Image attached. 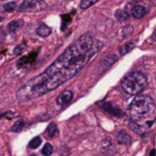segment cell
Here are the masks:
<instances>
[{"mask_svg": "<svg viewBox=\"0 0 156 156\" xmlns=\"http://www.w3.org/2000/svg\"><path fill=\"white\" fill-rule=\"evenodd\" d=\"M103 47L92 35L83 34L71 44L43 73L28 80L17 92L22 101H30L58 89L79 74Z\"/></svg>", "mask_w": 156, "mask_h": 156, "instance_id": "cell-1", "label": "cell"}, {"mask_svg": "<svg viewBox=\"0 0 156 156\" xmlns=\"http://www.w3.org/2000/svg\"><path fill=\"white\" fill-rule=\"evenodd\" d=\"M155 104L151 96L138 94L129 105V115L134 120H141L153 113Z\"/></svg>", "mask_w": 156, "mask_h": 156, "instance_id": "cell-2", "label": "cell"}, {"mask_svg": "<svg viewBox=\"0 0 156 156\" xmlns=\"http://www.w3.org/2000/svg\"><path fill=\"white\" fill-rule=\"evenodd\" d=\"M147 76L139 71H135L127 74L121 81L122 89L125 91V93L129 94V95H138L147 88Z\"/></svg>", "mask_w": 156, "mask_h": 156, "instance_id": "cell-3", "label": "cell"}, {"mask_svg": "<svg viewBox=\"0 0 156 156\" xmlns=\"http://www.w3.org/2000/svg\"><path fill=\"white\" fill-rule=\"evenodd\" d=\"M47 7L44 0H24L18 10L22 12H41L47 9Z\"/></svg>", "mask_w": 156, "mask_h": 156, "instance_id": "cell-4", "label": "cell"}, {"mask_svg": "<svg viewBox=\"0 0 156 156\" xmlns=\"http://www.w3.org/2000/svg\"><path fill=\"white\" fill-rule=\"evenodd\" d=\"M125 12L129 16H133L134 18H142L147 14V9L143 5H136V3H129L126 5Z\"/></svg>", "mask_w": 156, "mask_h": 156, "instance_id": "cell-5", "label": "cell"}, {"mask_svg": "<svg viewBox=\"0 0 156 156\" xmlns=\"http://www.w3.org/2000/svg\"><path fill=\"white\" fill-rule=\"evenodd\" d=\"M73 96H74L73 91L69 90V89H66V90H64V91H63L62 93L58 96V98H57L56 102L59 106H65V105H67L69 103L72 102Z\"/></svg>", "mask_w": 156, "mask_h": 156, "instance_id": "cell-6", "label": "cell"}, {"mask_svg": "<svg viewBox=\"0 0 156 156\" xmlns=\"http://www.w3.org/2000/svg\"><path fill=\"white\" fill-rule=\"evenodd\" d=\"M102 150H103V153L108 156L113 155V154H115V152H117L115 145L113 144L112 140H111L110 138H105L104 140H103Z\"/></svg>", "mask_w": 156, "mask_h": 156, "instance_id": "cell-7", "label": "cell"}, {"mask_svg": "<svg viewBox=\"0 0 156 156\" xmlns=\"http://www.w3.org/2000/svg\"><path fill=\"white\" fill-rule=\"evenodd\" d=\"M37 54L39 51H32L26 57H23L22 59H20V61L17 62V66L18 67H27L29 66L30 64H32L33 62L35 61L37 57Z\"/></svg>", "mask_w": 156, "mask_h": 156, "instance_id": "cell-8", "label": "cell"}, {"mask_svg": "<svg viewBox=\"0 0 156 156\" xmlns=\"http://www.w3.org/2000/svg\"><path fill=\"white\" fill-rule=\"evenodd\" d=\"M102 108L108 113H110V115H115V117H122L123 115V111L120 110L115 105H113L110 102H106L104 104H102Z\"/></svg>", "mask_w": 156, "mask_h": 156, "instance_id": "cell-9", "label": "cell"}, {"mask_svg": "<svg viewBox=\"0 0 156 156\" xmlns=\"http://www.w3.org/2000/svg\"><path fill=\"white\" fill-rule=\"evenodd\" d=\"M118 61V57L117 55L115 54H109L101 61V64L100 66L102 67V69H109L111 65H113L115 62Z\"/></svg>", "mask_w": 156, "mask_h": 156, "instance_id": "cell-10", "label": "cell"}, {"mask_svg": "<svg viewBox=\"0 0 156 156\" xmlns=\"http://www.w3.org/2000/svg\"><path fill=\"white\" fill-rule=\"evenodd\" d=\"M117 141L120 144H124V145H129L132 144V137L125 130H120L117 135Z\"/></svg>", "mask_w": 156, "mask_h": 156, "instance_id": "cell-11", "label": "cell"}, {"mask_svg": "<svg viewBox=\"0 0 156 156\" xmlns=\"http://www.w3.org/2000/svg\"><path fill=\"white\" fill-rule=\"evenodd\" d=\"M45 134H46V136H47L48 138H55V137L58 136L59 130H58V127H57L56 124L50 123L49 125L47 126V128H46Z\"/></svg>", "mask_w": 156, "mask_h": 156, "instance_id": "cell-12", "label": "cell"}, {"mask_svg": "<svg viewBox=\"0 0 156 156\" xmlns=\"http://www.w3.org/2000/svg\"><path fill=\"white\" fill-rule=\"evenodd\" d=\"M51 33V29L48 26H46L45 24H41L37 29V34L40 35L42 37H46Z\"/></svg>", "mask_w": 156, "mask_h": 156, "instance_id": "cell-13", "label": "cell"}, {"mask_svg": "<svg viewBox=\"0 0 156 156\" xmlns=\"http://www.w3.org/2000/svg\"><path fill=\"white\" fill-rule=\"evenodd\" d=\"M23 24H24L23 20H13V22H11L9 25H8V29H9V31L11 33H14V32H16L20 28H22Z\"/></svg>", "mask_w": 156, "mask_h": 156, "instance_id": "cell-14", "label": "cell"}, {"mask_svg": "<svg viewBox=\"0 0 156 156\" xmlns=\"http://www.w3.org/2000/svg\"><path fill=\"white\" fill-rule=\"evenodd\" d=\"M135 45H136L135 42H128V43H126L125 45H123L122 47H120V54H121L122 56L128 54V52H129L130 50L135 47Z\"/></svg>", "mask_w": 156, "mask_h": 156, "instance_id": "cell-15", "label": "cell"}, {"mask_svg": "<svg viewBox=\"0 0 156 156\" xmlns=\"http://www.w3.org/2000/svg\"><path fill=\"white\" fill-rule=\"evenodd\" d=\"M115 18L119 22H126L129 18V15L125 12V10H118L115 12Z\"/></svg>", "mask_w": 156, "mask_h": 156, "instance_id": "cell-16", "label": "cell"}, {"mask_svg": "<svg viewBox=\"0 0 156 156\" xmlns=\"http://www.w3.org/2000/svg\"><path fill=\"white\" fill-rule=\"evenodd\" d=\"M133 31H134V28H133L130 25H127V26H125L123 29H122V33H121V37L122 39H127V37H129L130 35L133 34Z\"/></svg>", "mask_w": 156, "mask_h": 156, "instance_id": "cell-17", "label": "cell"}, {"mask_svg": "<svg viewBox=\"0 0 156 156\" xmlns=\"http://www.w3.org/2000/svg\"><path fill=\"white\" fill-rule=\"evenodd\" d=\"M128 126H129V128L133 130V132H135L136 134H140L142 135L143 133H144V129H143L142 126H140L139 124L135 123V122H129V124H128Z\"/></svg>", "mask_w": 156, "mask_h": 156, "instance_id": "cell-18", "label": "cell"}, {"mask_svg": "<svg viewBox=\"0 0 156 156\" xmlns=\"http://www.w3.org/2000/svg\"><path fill=\"white\" fill-rule=\"evenodd\" d=\"M98 0H81L80 2V9L81 10H87L93 5H95Z\"/></svg>", "mask_w": 156, "mask_h": 156, "instance_id": "cell-19", "label": "cell"}, {"mask_svg": "<svg viewBox=\"0 0 156 156\" xmlns=\"http://www.w3.org/2000/svg\"><path fill=\"white\" fill-rule=\"evenodd\" d=\"M25 126V122L23 120H18L15 124L11 127V132H14V133H20V130L24 128Z\"/></svg>", "mask_w": 156, "mask_h": 156, "instance_id": "cell-20", "label": "cell"}, {"mask_svg": "<svg viewBox=\"0 0 156 156\" xmlns=\"http://www.w3.org/2000/svg\"><path fill=\"white\" fill-rule=\"evenodd\" d=\"M41 142H42L41 137H34V138H33L32 140H30V142H29L28 147H30V149H37V147H40Z\"/></svg>", "mask_w": 156, "mask_h": 156, "instance_id": "cell-21", "label": "cell"}, {"mask_svg": "<svg viewBox=\"0 0 156 156\" xmlns=\"http://www.w3.org/2000/svg\"><path fill=\"white\" fill-rule=\"evenodd\" d=\"M52 152H54V147H52V145L50 143H46L44 145L43 150H42V154L44 156H50L52 154Z\"/></svg>", "mask_w": 156, "mask_h": 156, "instance_id": "cell-22", "label": "cell"}, {"mask_svg": "<svg viewBox=\"0 0 156 156\" xmlns=\"http://www.w3.org/2000/svg\"><path fill=\"white\" fill-rule=\"evenodd\" d=\"M16 9V3L15 2H9L3 7V11L5 12H13Z\"/></svg>", "mask_w": 156, "mask_h": 156, "instance_id": "cell-23", "label": "cell"}, {"mask_svg": "<svg viewBox=\"0 0 156 156\" xmlns=\"http://www.w3.org/2000/svg\"><path fill=\"white\" fill-rule=\"evenodd\" d=\"M62 20H63V26L61 27V29H62V30H65L67 24L72 20L71 15H62Z\"/></svg>", "mask_w": 156, "mask_h": 156, "instance_id": "cell-24", "label": "cell"}, {"mask_svg": "<svg viewBox=\"0 0 156 156\" xmlns=\"http://www.w3.org/2000/svg\"><path fill=\"white\" fill-rule=\"evenodd\" d=\"M25 50V46H18V47L15 48V51H14V54L17 56V55H20L23 51Z\"/></svg>", "mask_w": 156, "mask_h": 156, "instance_id": "cell-25", "label": "cell"}, {"mask_svg": "<svg viewBox=\"0 0 156 156\" xmlns=\"http://www.w3.org/2000/svg\"><path fill=\"white\" fill-rule=\"evenodd\" d=\"M150 156H155V150H152L151 153H150Z\"/></svg>", "mask_w": 156, "mask_h": 156, "instance_id": "cell-26", "label": "cell"}, {"mask_svg": "<svg viewBox=\"0 0 156 156\" xmlns=\"http://www.w3.org/2000/svg\"><path fill=\"white\" fill-rule=\"evenodd\" d=\"M1 20H2V17H0V22H1Z\"/></svg>", "mask_w": 156, "mask_h": 156, "instance_id": "cell-27", "label": "cell"}, {"mask_svg": "<svg viewBox=\"0 0 156 156\" xmlns=\"http://www.w3.org/2000/svg\"><path fill=\"white\" fill-rule=\"evenodd\" d=\"M30 156H37V155H34V154H33V155H30Z\"/></svg>", "mask_w": 156, "mask_h": 156, "instance_id": "cell-28", "label": "cell"}, {"mask_svg": "<svg viewBox=\"0 0 156 156\" xmlns=\"http://www.w3.org/2000/svg\"><path fill=\"white\" fill-rule=\"evenodd\" d=\"M0 1H3V0H0Z\"/></svg>", "mask_w": 156, "mask_h": 156, "instance_id": "cell-29", "label": "cell"}]
</instances>
